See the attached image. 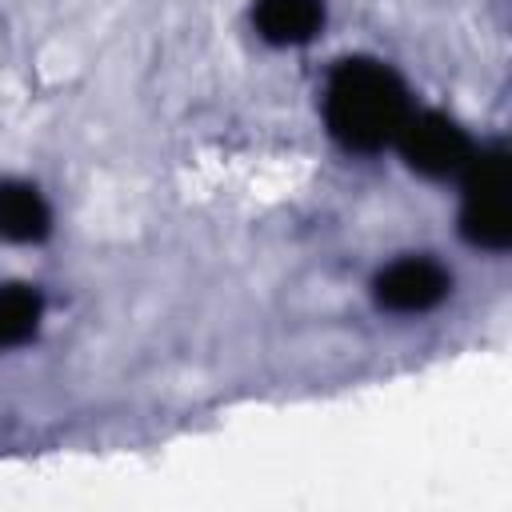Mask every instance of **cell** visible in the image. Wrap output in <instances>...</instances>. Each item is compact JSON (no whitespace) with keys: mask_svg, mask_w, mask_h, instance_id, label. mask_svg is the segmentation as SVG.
Masks as SVG:
<instances>
[{"mask_svg":"<svg viewBox=\"0 0 512 512\" xmlns=\"http://www.w3.org/2000/svg\"><path fill=\"white\" fill-rule=\"evenodd\" d=\"M44 296L36 284L4 280L0 284V348H20L40 332Z\"/></svg>","mask_w":512,"mask_h":512,"instance_id":"52a82bcc","label":"cell"},{"mask_svg":"<svg viewBox=\"0 0 512 512\" xmlns=\"http://www.w3.org/2000/svg\"><path fill=\"white\" fill-rule=\"evenodd\" d=\"M52 232V208L44 192L28 180H0V240L40 244Z\"/></svg>","mask_w":512,"mask_h":512,"instance_id":"8992f818","label":"cell"},{"mask_svg":"<svg viewBox=\"0 0 512 512\" xmlns=\"http://www.w3.org/2000/svg\"><path fill=\"white\" fill-rule=\"evenodd\" d=\"M448 292H452V276L432 256H400L372 276V300L396 316L432 312L436 304H444Z\"/></svg>","mask_w":512,"mask_h":512,"instance_id":"277c9868","label":"cell"},{"mask_svg":"<svg viewBox=\"0 0 512 512\" xmlns=\"http://www.w3.org/2000/svg\"><path fill=\"white\" fill-rule=\"evenodd\" d=\"M460 180V236L472 248L504 252L512 240V192H508V148H476Z\"/></svg>","mask_w":512,"mask_h":512,"instance_id":"7a4b0ae2","label":"cell"},{"mask_svg":"<svg viewBox=\"0 0 512 512\" xmlns=\"http://www.w3.org/2000/svg\"><path fill=\"white\" fill-rule=\"evenodd\" d=\"M252 24L260 40L300 48L324 28V0H252Z\"/></svg>","mask_w":512,"mask_h":512,"instance_id":"5b68a950","label":"cell"},{"mask_svg":"<svg viewBox=\"0 0 512 512\" xmlns=\"http://www.w3.org/2000/svg\"><path fill=\"white\" fill-rule=\"evenodd\" d=\"M408 88L376 56H344L324 80V124L344 152H380L408 120Z\"/></svg>","mask_w":512,"mask_h":512,"instance_id":"6da1fadb","label":"cell"},{"mask_svg":"<svg viewBox=\"0 0 512 512\" xmlns=\"http://www.w3.org/2000/svg\"><path fill=\"white\" fill-rule=\"evenodd\" d=\"M392 144L404 156V164L424 180H456L476 152L472 136L452 116H444L436 108L408 112V120L400 124Z\"/></svg>","mask_w":512,"mask_h":512,"instance_id":"3957f363","label":"cell"}]
</instances>
